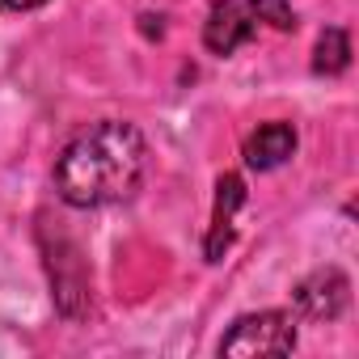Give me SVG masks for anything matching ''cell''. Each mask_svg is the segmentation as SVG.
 Instances as JSON below:
<instances>
[{"instance_id":"obj_1","label":"cell","mask_w":359,"mask_h":359,"mask_svg":"<svg viewBox=\"0 0 359 359\" xmlns=\"http://www.w3.org/2000/svg\"><path fill=\"white\" fill-rule=\"evenodd\" d=\"M148 148L131 123L106 118L81 131L55 161V191L72 208H106L123 203L144 182Z\"/></svg>"},{"instance_id":"obj_2","label":"cell","mask_w":359,"mask_h":359,"mask_svg":"<svg viewBox=\"0 0 359 359\" xmlns=\"http://www.w3.org/2000/svg\"><path fill=\"white\" fill-rule=\"evenodd\" d=\"M296 346V321L292 313H250L241 317L224 342H220V355H287Z\"/></svg>"},{"instance_id":"obj_3","label":"cell","mask_w":359,"mask_h":359,"mask_svg":"<svg viewBox=\"0 0 359 359\" xmlns=\"http://www.w3.org/2000/svg\"><path fill=\"white\" fill-rule=\"evenodd\" d=\"M258 5L254 0H216L203 22V47L212 55H233L258 34Z\"/></svg>"},{"instance_id":"obj_4","label":"cell","mask_w":359,"mask_h":359,"mask_svg":"<svg viewBox=\"0 0 359 359\" xmlns=\"http://www.w3.org/2000/svg\"><path fill=\"white\" fill-rule=\"evenodd\" d=\"M346 292H351L346 275L334 271V266H325V271L309 275V279L296 287V309H300L309 321H330V317H338V313L346 309Z\"/></svg>"},{"instance_id":"obj_5","label":"cell","mask_w":359,"mask_h":359,"mask_svg":"<svg viewBox=\"0 0 359 359\" xmlns=\"http://www.w3.org/2000/svg\"><path fill=\"white\" fill-rule=\"evenodd\" d=\"M245 203V182L241 173H220L216 182V208H212V229H208V262H220L224 250L233 245V220H237V208Z\"/></svg>"},{"instance_id":"obj_6","label":"cell","mask_w":359,"mask_h":359,"mask_svg":"<svg viewBox=\"0 0 359 359\" xmlns=\"http://www.w3.org/2000/svg\"><path fill=\"white\" fill-rule=\"evenodd\" d=\"M296 152V127L292 123H262L250 140H245V165L250 169H279L287 156Z\"/></svg>"},{"instance_id":"obj_7","label":"cell","mask_w":359,"mask_h":359,"mask_svg":"<svg viewBox=\"0 0 359 359\" xmlns=\"http://www.w3.org/2000/svg\"><path fill=\"white\" fill-rule=\"evenodd\" d=\"M346 64H351V39L342 30H325L317 39V51H313V72L338 76V72H346Z\"/></svg>"},{"instance_id":"obj_8","label":"cell","mask_w":359,"mask_h":359,"mask_svg":"<svg viewBox=\"0 0 359 359\" xmlns=\"http://www.w3.org/2000/svg\"><path fill=\"white\" fill-rule=\"evenodd\" d=\"M39 5H47V0H0L5 13H26V9H39Z\"/></svg>"}]
</instances>
